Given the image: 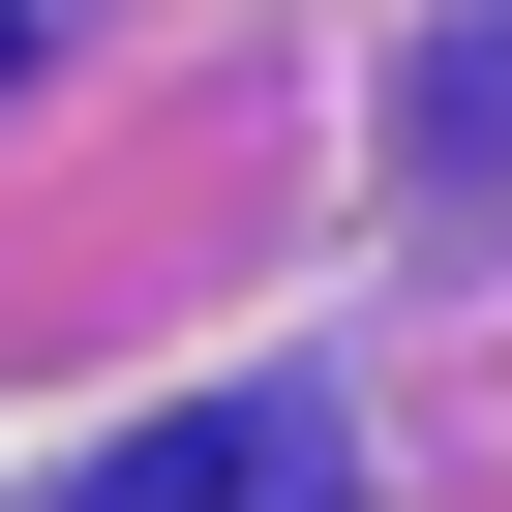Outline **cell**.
<instances>
[{
	"label": "cell",
	"instance_id": "cell-2",
	"mask_svg": "<svg viewBox=\"0 0 512 512\" xmlns=\"http://www.w3.org/2000/svg\"><path fill=\"white\" fill-rule=\"evenodd\" d=\"M422 181H512V0H482V31L422 61Z\"/></svg>",
	"mask_w": 512,
	"mask_h": 512
},
{
	"label": "cell",
	"instance_id": "cell-1",
	"mask_svg": "<svg viewBox=\"0 0 512 512\" xmlns=\"http://www.w3.org/2000/svg\"><path fill=\"white\" fill-rule=\"evenodd\" d=\"M61 512H362V482H332V422H302V392H241V422H151V452H91Z\"/></svg>",
	"mask_w": 512,
	"mask_h": 512
}]
</instances>
